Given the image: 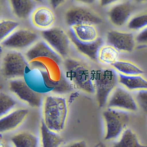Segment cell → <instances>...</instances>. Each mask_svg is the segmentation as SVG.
<instances>
[{
	"label": "cell",
	"mask_w": 147,
	"mask_h": 147,
	"mask_svg": "<svg viewBox=\"0 0 147 147\" xmlns=\"http://www.w3.org/2000/svg\"><path fill=\"white\" fill-rule=\"evenodd\" d=\"M20 107L19 101L12 94L0 93V118Z\"/></svg>",
	"instance_id": "cell-24"
},
{
	"label": "cell",
	"mask_w": 147,
	"mask_h": 147,
	"mask_svg": "<svg viewBox=\"0 0 147 147\" xmlns=\"http://www.w3.org/2000/svg\"><path fill=\"white\" fill-rule=\"evenodd\" d=\"M95 95L100 108H105L108 97L119 84L118 74L111 67L95 68L94 72Z\"/></svg>",
	"instance_id": "cell-3"
},
{
	"label": "cell",
	"mask_w": 147,
	"mask_h": 147,
	"mask_svg": "<svg viewBox=\"0 0 147 147\" xmlns=\"http://www.w3.org/2000/svg\"><path fill=\"white\" fill-rule=\"evenodd\" d=\"M112 147H147V145L141 143L135 132L127 128Z\"/></svg>",
	"instance_id": "cell-22"
},
{
	"label": "cell",
	"mask_w": 147,
	"mask_h": 147,
	"mask_svg": "<svg viewBox=\"0 0 147 147\" xmlns=\"http://www.w3.org/2000/svg\"><path fill=\"white\" fill-rule=\"evenodd\" d=\"M110 67L118 74L125 75H139L144 71L139 66L129 61L119 59Z\"/></svg>",
	"instance_id": "cell-23"
},
{
	"label": "cell",
	"mask_w": 147,
	"mask_h": 147,
	"mask_svg": "<svg viewBox=\"0 0 147 147\" xmlns=\"http://www.w3.org/2000/svg\"><path fill=\"white\" fill-rule=\"evenodd\" d=\"M1 60V70L5 78L10 80L24 78L26 69L29 67L24 54L10 50L4 54Z\"/></svg>",
	"instance_id": "cell-6"
},
{
	"label": "cell",
	"mask_w": 147,
	"mask_h": 147,
	"mask_svg": "<svg viewBox=\"0 0 147 147\" xmlns=\"http://www.w3.org/2000/svg\"><path fill=\"white\" fill-rule=\"evenodd\" d=\"M1 13H2V8H1V5L0 3V17L1 16Z\"/></svg>",
	"instance_id": "cell-37"
},
{
	"label": "cell",
	"mask_w": 147,
	"mask_h": 147,
	"mask_svg": "<svg viewBox=\"0 0 147 147\" xmlns=\"http://www.w3.org/2000/svg\"><path fill=\"white\" fill-rule=\"evenodd\" d=\"M4 47L1 46V44H0V60L2 59L4 55Z\"/></svg>",
	"instance_id": "cell-34"
},
{
	"label": "cell",
	"mask_w": 147,
	"mask_h": 147,
	"mask_svg": "<svg viewBox=\"0 0 147 147\" xmlns=\"http://www.w3.org/2000/svg\"><path fill=\"white\" fill-rule=\"evenodd\" d=\"M13 13L19 19H27L35 9L34 0H9Z\"/></svg>",
	"instance_id": "cell-20"
},
{
	"label": "cell",
	"mask_w": 147,
	"mask_h": 147,
	"mask_svg": "<svg viewBox=\"0 0 147 147\" xmlns=\"http://www.w3.org/2000/svg\"><path fill=\"white\" fill-rule=\"evenodd\" d=\"M41 38V36L32 29L19 28L1 45L4 48L10 50L26 51Z\"/></svg>",
	"instance_id": "cell-8"
},
{
	"label": "cell",
	"mask_w": 147,
	"mask_h": 147,
	"mask_svg": "<svg viewBox=\"0 0 147 147\" xmlns=\"http://www.w3.org/2000/svg\"><path fill=\"white\" fill-rule=\"evenodd\" d=\"M78 2L81 3L86 4H93L96 0H74Z\"/></svg>",
	"instance_id": "cell-32"
},
{
	"label": "cell",
	"mask_w": 147,
	"mask_h": 147,
	"mask_svg": "<svg viewBox=\"0 0 147 147\" xmlns=\"http://www.w3.org/2000/svg\"><path fill=\"white\" fill-rule=\"evenodd\" d=\"M102 118L105 125L104 140L106 141L120 137L127 129L130 119L127 111L111 108H105Z\"/></svg>",
	"instance_id": "cell-4"
},
{
	"label": "cell",
	"mask_w": 147,
	"mask_h": 147,
	"mask_svg": "<svg viewBox=\"0 0 147 147\" xmlns=\"http://www.w3.org/2000/svg\"><path fill=\"white\" fill-rule=\"evenodd\" d=\"M136 42L134 35L129 32L111 30L107 32L106 36V42L112 45L119 52H132Z\"/></svg>",
	"instance_id": "cell-12"
},
{
	"label": "cell",
	"mask_w": 147,
	"mask_h": 147,
	"mask_svg": "<svg viewBox=\"0 0 147 147\" xmlns=\"http://www.w3.org/2000/svg\"><path fill=\"white\" fill-rule=\"evenodd\" d=\"M132 8L128 2L117 3L111 7L108 16L111 23L117 27L127 24L131 18Z\"/></svg>",
	"instance_id": "cell-16"
},
{
	"label": "cell",
	"mask_w": 147,
	"mask_h": 147,
	"mask_svg": "<svg viewBox=\"0 0 147 147\" xmlns=\"http://www.w3.org/2000/svg\"><path fill=\"white\" fill-rule=\"evenodd\" d=\"M25 56L27 61L39 57H48L62 66L64 59L45 40L41 37L32 46L25 51Z\"/></svg>",
	"instance_id": "cell-11"
},
{
	"label": "cell",
	"mask_w": 147,
	"mask_h": 147,
	"mask_svg": "<svg viewBox=\"0 0 147 147\" xmlns=\"http://www.w3.org/2000/svg\"><path fill=\"white\" fill-rule=\"evenodd\" d=\"M29 113L27 108L20 107L0 118V133H7L18 129L25 121Z\"/></svg>",
	"instance_id": "cell-14"
},
{
	"label": "cell",
	"mask_w": 147,
	"mask_h": 147,
	"mask_svg": "<svg viewBox=\"0 0 147 147\" xmlns=\"http://www.w3.org/2000/svg\"><path fill=\"white\" fill-rule=\"evenodd\" d=\"M119 84L127 90H147V80L141 75H125L118 74Z\"/></svg>",
	"instance_id": "cell-19"
},
{
	"label": "cell",
	"mask_w": 147,
	"mask_h": 147,
	"mask_svg": "<svg viewBox=\"0 0 147 147\" xmlns=\"http://www.w3.org/2000/svg\"><path fill=\"white\" fill-rule=\"evenodd\" d=\"M65 21L69 27L81 23H91L97 25L103 22L102 17L91 9L82 6H74L65 14Z\"/></svg>",
	"instance_id": "cell-10"
},
{
	"label": "cell",
	"mask_w": 147,
	"mask_h": 147,
	"mask_svg": "<svg viewBox=\"0 0 147 147\" xmlns=\"http://www.w3.org/2000/svg\"><path fill=\"white\" fill-rule=\"evenodd\" d=\"M127 27L130 30L140 31L147 27V12L131 17L127 23Z\"/></svg>",
	"instance_id": "cell-26"
},
{
	"label": "cell",
	"mask_w": 147,
	"mask_h": 147,
	"mask_svg": "<svg viewBox=\"0 0 147 147\" xmlns=\"http://www.w3.org/2000/svg\"><path fill=\"white\" fill-rule=\"evenodd\" d=\"M137 42L141 44H147V27L140 31L136 38Z\"/></svg>",
	"instance_id": "cell-28"
},
{
	"label": "cell",
	"mask_w": 147,
	"mask_h": 147,
	"mask_svg": "<svg viewBox=\"0 0 147 147\" xmlns=\"http://www.w3.org/2000/svg\"><path fill=\"white\" fill-rule=\"evenodd\" d=\"M135 1L139 3H143L147 1V0H134Z\"/></svg>",
	"instance_id": "cell-35"
},
{
	"label": "cell",
	"mask_w": 147,
	"mask_h": 147,
	"mask_svg": "<svg viewBox=\"0 0 147 147\" xmlns=\"http://www.w3.org/2000/svg\"><path fill=\"white\" fill-rule=\"evenodd\" d=\"M99 143H98L97 144H96V145H95V146H94L93 147H98V145Z\"/></svg>",
	"instance_id": "cell-39"
},
{
	"label": "cell",
	"mask_w": 147,
	"mask_h": 147,
	"mask_svg": "<svg viewBox=\"0 0 147 147\" xmlns=\"http://www.w3.org/2000/svg\"><path fill=\"white\" fill-rule=\"evenodd\" d=\"M8 87L10 93L19 102L32 108L41 107L45 94L30 87L24 78L9 80Z\"/></svg>",
	"instance_id": "cell-7"
},
{
	"label": "cell",
	"mask_w": 147,
	"mask_h": 147,
	"mask_svg": "<svg viewBox=\"0 0 147 147\" xmlns=\"http://www.w3.org/2000/svg\"><path fill=\"white\" fill-rule=\"evenodd\" d=\"M135 98L138 106H140L144 112L147 113V90L138 91L136 93Z\"/></svg>",
	"instance_id": "cell-27"
},
{
	"label": "cell",
	"mask_w": 147,
	"mask_h": 147,
	"mask_svg": "<svg viewBox=\"0 0 147 147\" xmlns=\"http://www.w3.org/2000/svg\"><path fill=\"white\" fill-rule=\"evenodd\" d=\"M19 26V22L15 20L9 19L0 20V44L18 29Z\"/></svg>",
	"instance_id": "cell-25"
},
{
	"label": "cell",
	"mask_w": 147,
	"mask_h": 147,
	"mask_svg": "<svg viewBox=\"0 0 147 147\" xmlns=\"http://www.w3.org/2000/svg\"><path fill=\"white\" fill-rule=\"evenodd\" d=\"M138 106L134 96L119 84L108 97L105 108L134 112L138 110Z\"/></svg>",
	"instance_id": "cell-9"
},
{
	"label": "cell",
	"mask_w": 147,
	"mask_h": 147,
	"mask_svg": "<svg viewBox=\"0 0 147 147\" xmlns=\"http://www.w3.org/2000/svg\"><path fill=\"white\" fill-rule=\"evenodd\" d=\"M30 16L33 26L42 30L52 27L56 20V16L53 9L47 6L35 8Z\"/></svg>",
	"instance_id": "cell-15"
},
{
	"label": "cell",
	"mask_w": 147,
	"mask_h": 147,
	"mask_svg": "<svg viewBox=\"0 0 147 147\" xmlns=\"http://www.w3.org/2000/svg\"><path fill=\"white\" fill-rule=\"evenodd\" d=\"M67 0H49L52 9H56L61 6Z\"/></svg>",
	"instance_id": "cell-30"
},
{
	"label": "cell",
	"mask_w": 147,
	"mask_h": 147,
	"mask_svg": "<svg viewBox=\"0 0 147 147\" xmlns=\"http://www.w3.org/2000/svg\"><path fill=\"white\" fill-rule=\"evenodd\" d=\"M62 69L74 90L95 96L94 72L95 68L87 60L76 56L64 59Z\"/></svg>",
	"instance_id": "cell-1"
},
{
	"label": "cell",
	"mask_w": 147,
	"mask_h": 147,
	"mask_svg": "<svg viewBox=\"0 0 147 147\" xmlns=\"http://www.w3.org/2000/svg\"><path fill=\"white\" fill-rule=\"evenodd\" d=\"M119 52L112 45L102 43L96 52V60L103 65L111 67L119 59Z\"/></svg>",
	"instance_id": "cell-17"
},
{
	"label": "cell",
	"mask_w": 147,
	"mask_h": 147,
	"mask_svg": "<svg viewBox=\"0 0 147 147\" xmlns=\"http://www.w3.org/2000/svg\"><path fill=\"white\" fill-rule=\"evenodd\" d=\"M70 30L75 40L81 44H91L99 39L96 25L93 23L75 24L70 26Z\"/></svg>",
	"instance_id": "cell-13"
},
{
	"label": "cell",
	"mask_w": 147,
	"mask_h": 147,
	"mask_svg": "<svg viewBox=\"0 0 147 147\" xmlns=\"http://www.w3.org/2000/svg\"><path fill=\"white\" fill-rule=\"evenodd\" d=\"M98 147H107L105 144L102 142H99L98 145Z\"/></svg>",
	"instance_id": "cell-36"
},
{
	"label": "cell",
	"mask_w": 147,
	"mask_h": 147,
	"mask_svg": "<svg viewBox=\"0 0 147 147\" xmlns=\"http://www.w3.org/2000/svg\"><path fill=\"white\" fill-rule=\"evenodd\" d=\"M41 36L50 44L65 59L74 57V51L77 52L75 44L68 34L63 29L52 27L42 30Z\"/></svg>",
	"instance_id": "cell-5"
},
{
	"label": "cell",
	"mask_w": 147,
	"mask_h": 147,
	"mask_svg": "<svg viewBox=\"0 0 147 147\" xmlns=\"http://www.w3.org/2000/svg\"><path fill=\"white\" fill-rule=\"evenodd\" d=\"M34 1L38 3H42L43 2V0H34Z\"/></svg>",
	"instance_id": "cell-38"
},
{
	"label": "cell",
	"mask_w": 147,
	"mask_h": 147,
	"mask_svg": "<svg viewBox=\"0 0 147 147\" xmlns=\"http://www.w3.org/2000/svg\"><path fill=\"white\" fill-rule=\"evenodd\" d=\"M121 0H98L100 5L103 7L113 5L120 2Z\"/></svg>",
	"instance_id": "cell-29"
},
{
	"label": "cell",
	"mask_w": 147,
	"mask_h": 147,
	"mask_svg": "<svg viewBox=\"0 0 147 147\" xmlns=\"http://www.w3.org/2000/svg\"><path fill=\"white\" fill-rule=\"evenodd\" d=\"M0 147H12V146L5 141L0 140Z\"/></svg>",
	"instance_id": "cell-33"
},
{
	"label": "cell",
	"mask_w": 147,
	"mask_h": 147,
	"mask_svg": "<svg viewBox=\"0 0 147 147\" xmlns=\"http://www.w3.org/2000/svg\"><path fill=\"white\" fill-rule=\"evenodd\" d=\"M10 144L12 147H38V139L32 132L23 131L12 136Z\"/></svg>",
	"instance_id": "cell-21"
},
{
	"label": "cell",
	"mask_w": 147,
	"mask_h": 147,
	"mask_svg": "<svg viewBox=\"0 0 147 147\" xmlns=\"http://www.w3.org/2000/svg\"><path fill=\"white\" fill-rule=\"evenodd\" d=\"M39 130L41 147H61L63 144L62 137L58 132L48 128L42 120Z\"/></svg>",
	"instance_id": "cell-18"
},
{
	"label": "cell",
	"mask_w": 147,
	"mask_h": 147,
	"mask_svg": "<svg viewBox=\"0 0 147 147\" xmlns=\"http://www.w3.org/2000/svg\"><path fill=\"white\" fill-rule=\"evenodd\" d=\"M66 147H88V145L86 141L84 140H80L72 143Z\"/></svg>",
	"instance_id": "cell-31"
},
{
	"label": "cell",
	"mask_w": 147,
	"mask_h": 147,
	"mask_svg": "<svg viewBox=\"0 0 147 147\" xmlns=\"http://www.w3.org/2000/svg\"><path fill=\"white\" fill-rule=\"evenodd\" d=\"M41 107L42 120L48 128L58 133L65 129L69 113L67 96L47 93L44 96Z\"/></svg>",
	"instance_id": "cell-2"
}]
</instances>
